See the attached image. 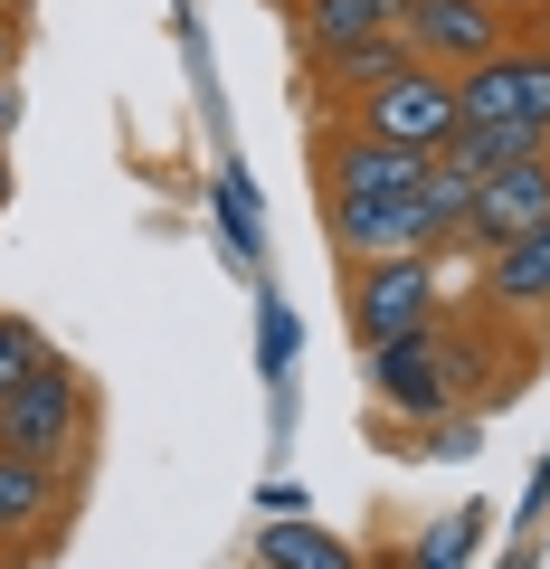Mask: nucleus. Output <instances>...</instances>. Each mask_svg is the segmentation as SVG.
<instances>
[{"label":"nucleus","mask_w":550,"mask_h":569,"mask_svg":"<svg viewBox=\"0 0 550 569\" xmlns=\"http://www.w3.org/2000/svg\"><path fill=\"white\" fill-rule=\"evenodd\" d=\"M342 133H370V142H399V152H447L456 133V77L437 67H399L389 86L342 104Z\"/></svg>","instance_id":"obj_1"},{"label":"nucleus","mask_w":550,"mask_h":569,"mask_svg":"<svg viewBox=\"0 0 550 569\" xmlns=\"http://www.w3.org/2000/svg\"><path fill=\"white\" fill-rule=\"evenodd\" d=\"M351 332H361V351L408 342V332H437V257H370V266H351Z\"/></svg>","instance_id":"obj_2"},{"label":"nucleus","mask_w":550,"mask_h":569,"mask_svg":"<svg viewBox=\"0 0 550 569\" xmlns=\"http://www.w3.org/2000/svg\"><path fill=\"white\" fill-rule=\"evenodd\" d=\"M86 437V389L67 361H48L39 380H20L10 399H0V447L29 456V466H58V456H77Z\"/></svg>","instance_id":"obj_3"},{"label":"nucleus","mask_w":550,"mask_h":569,"mask_svg":"<svg viewBox=\"0 0 550 569\" xmlns=\"http://www.w3.org/2000/svg\"><path fill=\"white\" fill-rule=\"evenodd\" d=\"M408 48H418V67H437V77H466V67L503 58L512 29L493 0H408Z\"/></svg>","instance_id":"obj_4"},{"label":"nucleus","mask_w":550,"mask_h":569,"mask_svg":"<svg viewBox=\"0 0 550 569\" xmlns=\"http://www.w3.org/2000/svg\"><path fill=\"white\" fill-rule=\"evenodd\" d=\"M437 152H399V142H370V133H332L313 152V181L323 200H418Z\"/></svg>","instance_id":"obj_5"},{"label":"nucleus","mask_w":550,"mask_h":569,"mask_svg":"<svg viewBox=\"0 0 550 569\" xmlns=\"http://www.w3.org/2000/svg\"><path fill=\"white\" fill-rule=\"evenodd\" d=\"M456 123H541L550 133V58H484L456 77Z\"/></svg>","instance_id":"obj_6"},{"label":"nucleus","mask_w":550,"mask_h":569,"mask_svg":"<svg viewBox=\"0 0 550 569\" xmlns=\"http://www.w3.org/2000/svg\"><path fill=\"white\" fill-rule=\"evenodd\" d=\"M531 228H550V152H531V162L493 171V181L474 190V219H466V238H456V247H474V257H493V247L531 238Z\"/></svg>","instance_id":"obj_7"},{"label":"nucleus","mask_w":550,"mask_h":569,"mask_svg":"<svg viewBox=\"0 0 550 569\" xmlns=\"http://www.w3.org/2000/svg\"><path fill=\"white\" fill-rule=\"evenodd\" d=\"M370 389H380V408H399V418H447L456 408V361H447L437 332H408V342L370 351Z\"/></svg>","instance_id":"obj_8"},{"label":"nucleus","mask_w":550,"mask_h":569,"mask_svg":"<svg viewBox=\"0 0 550 569\" xmlns=\"http://www.w3.org/2000/svg\"><path fill=\"white\" fill-rule=\"evenodd\" d=\"M323 209H332V247H342L351 266H370V257H437L418 200H323Z\"/></svg>","instance_id":"obj_9"},{"label":"nucleus","mask_w":550,"mask_h":569,"mask_svg":"<svg viewBox=\"0 0 550 569\" xmlns=\"http://www.w3.org/2000/svg\"><path fill=\"white\" fill-rule=\"evenodd\" d=\"M484 305L512 313V323H541L550 313V228H531V238L484 257Z\"/></svg>","instance_id":"obj_10"},{"label":"nucleus","mask_w":550,"mask_h":569,"mask_svg":"<svg viewBox=\"0 0 550 569\" xmlns=\"http://www.w3.org/2000/svg\"><path fill=\"white\" fill-rule=\"evenodd\" d=\"M389 29H408V0H294V39H304V58L351 48V39H389Z\"/></svg>","instance_id":"obj_11"},{"label":"nucleus","mask_w":550,"mask_h":569,"mask_svg":"<svg viewBox=\"0 0 550 569\" xmlns=\"http://www.w3.org/2000/svg\"><path fill=\"white\" fill-rule=\"evenodd\" d=\"M399 67H418L408 29H389V39H351V48H323V58H313V77H323V104H351V96H370V86H389Z\"/></svg>","instance_id":"obj_12"},{"label":"nucleus","mask_w":550,"mask_h":569,"mask_svg":"<svg viewBox=\"0 0 550 569\" xmlns=\"http://www.w3.org/2000/svg\"><path fill=\"white\" fill-rule=\"evenodd\" d=\"M58 503H67L58 466H29V456L0 447V550H20L29 531H48V522H58Z\"/></svg>","instance_id":"obj_13"},{"label":"nucleus","mask_w":550,"mask_h":569,"mask_svg":"<svg viewBox=\"0 0 550 569\" xmlns=\"http://www.w3.org/2000/svg\"><path fill=\"white\" fill-rule=\"evenodd\" d=\"M531 152H550V133H541V123H456V133H447V152H437V162H456V171H466L474 190H484L493 171L531 162Z\"/></svg>","instance_id":"obj_14"},{"label":"nucleus","mask_w":550,"mask_h":569,"mask_svg":"<svg viewBox=\"0 0 550 569\" xmlns=\"http://www.w3.org/2000/svg\"><path fill=\"white\" fill-rule=\"evenodd\" d=\"M257 560H266V569H361V560H351V550L332 541L323 522H294V512L257 531Z\"/></svg>","instance_id":"obj_15"},{"label":"nucleus","mask_w":550,"mask_h":569,"mask_svg":"<svg viewBox=\"0 0 550 569\" xmlns=\"http://www.w3.org/2000/svg\"><path fill=\"white\" fill-rule=\"evenodd\" d=\"M48 361H58V351L39 342V323H20V313H0V399H10L20 380H39Z\"/></svg>","instance_id":"obj_16"},{"label":"nucleus","mask_w":550,"mask_h":569,"mask_svg":"<svg viewBox=\"0 0 550 569\" xmlns=\"http://www.w3.org/2000/svg\"><path fill=\"white\" fill-rule=\"evenodd\" d=\"M10 58H20V29H10V20H0V77H10Z\"/></svg>","instance_id":"obj_17"},{"label":"nucleus","mask_w":550,"mask_h":569,"mask_svg":"<svg viewBox=\"0 0 550 569\" xmlns=\"http://www.w3.org/2000/svg\"><path fill=\"white\" fill-rule=\"evenodd\" d=\"M10 114H20V104H10V86H0V133H10Z\"/></svg>","instance_id":"obj_18"},{"label":"nucleus","mask_w":550,"mask_h":569,"mask_svg":"<svg viewBox=\"0 0 550 569\" xmlns=\"http://www.w3.org/2000/svg\"><path fill=\"white\" fill-rule=\"evenodd\" d=\"M0 209H10V152H0Z\"/></svg>","instance_id":"obj_19"},{"label":"nucleus","mask_w":550,"mask_h":569,"mask_svg":"<svg viewBox=\"0 0 550 569\" xmlns=\"http://www.w3.org/2000/svg\"><path fill=\"white\" fill-rule=\"evenodd\" d=\"M493 10H522V0H493Z\"/></svg>","instance_id":"obj_20"}]
</instances>
